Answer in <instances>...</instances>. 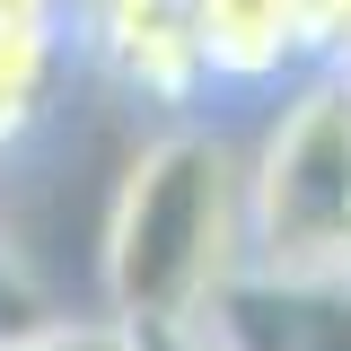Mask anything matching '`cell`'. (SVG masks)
<instances>
[{
  "instance_id": "4",
  "label": "cell",
  "mask_w": 351,
  "mask_h": 351,
  "mask_svg": "<svg viewBox=\"0 0 351 351\" xmlns=\"http://www.w3.org/2000/svg\"><path fill=\"white\" fill-rule=\"evenodd\" d=\"M53 36H62V27L0 18V149L44 114V88H53Z\"/></svg>"
},
{
  "instance_id": "1",
  "label": "cell",
  "mask_w": 351,
  "mask_h": 351,
  "mask_svg": "<svg viewBox=\"0 0 351 351\" xmlns=\"http://www.w3.org/2000/svg\"><path fill=\"white\" fill-rule=\"evenodd\" d=\"M228 246H237V184H228V149L202 132L158 141L132 167L114 228H106V290L114 316L141 334H167L211 316L219 281H228Z\"/></svg>"
},
{
  "instance_id": "8",
  "label": "cell",
  "mask_w": 351,
  "mask_h": 351,
  "mask_svg": "<svg viewBox=\"0 0 351 351\" xmlns=\"http://www.w3.org/2000/svg\"><path fill=\"white\" fill-rule=\"evenodd\" d=\"M334 290H351V281H334Z\"/></svg>"
},
{
  "instance_id": "6",
  "label": "cell",
  "mask_w": 351,
  "mask_h": 351,
  "mask_svg": "<svg viewBox=\"0 0 351 351\" xmlns=\"http://www.w3.org/2000/svg\"><path fill=\"white\" fill-rule=\"evenodd\" d=\"M299 36L316 62H343L351 53V0H299Z\"/></svg>"
},
{
  "instance_id": "2",
  "label": "cell",
  "mask_w": 351,
  "mask_h": 351,
  "mask_svg": "<svg viewBox=\"0 0 351 351\" xmlns=\"http://www.w3.org/2000/svg\"><path fill=\"white\" fill-rule=\"evenodd\" d=\"M246 237L263 281H351V71L325 62L263 132L246 176Z\"/></svg>"
},
{
  "instance_id": "7",
  "label": "cell",
  "mask_w": 351,
  "mask_h": 351,
  "mask_svg": "<svg viewBox=\"0 0 351 351\" xmlns=\"http://www.w3.org/2000/svg\"><path fill=\"white\" fill-rule=\"evenodd\" d=\"M0 18H27V27H62V0H0Z\"/></svg>"
},
{
  "instance_id": "5",
  "label": "cell",
  "mask_w": 351,
  "mask_h": 351,
  "mask_svg": "<svg viewBox=\"0 0 351 351\" xmlns=\"http://www.w3.org/2000/svg\"><path fill=\"white\" fill-rule=\"evenodd\" d=\"M36 325H53V316H44V290H36V272H27V263L0 246V351H9V343H27Z\"/></svg>"
},
{
  "instance_id": "3",
  "label": "cell",
  "mask_w": 351,
  "mask_h": 351,
  "mask_svg": "<svg viewBox=\"0 0 351 351\" xmlns=\"http://www.w3.org/2000/svg\"><path fill=\"white\" fill-rule=\"evenodd\" d=\"M193 9V44H202V71L211 80H272L281 62H299V0H184Z\"/></svg>"
}]
</instances>
